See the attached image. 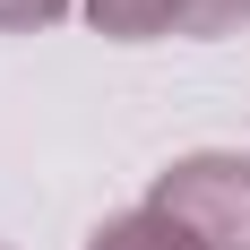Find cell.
Segmentation results:
<instances>
[{
    "instance_id": "cell-1",
    "label": "cell",
    "mask_w": 250,
    "mask_h": 250,
    "mask_svg": "<svg viewBox=\"0 0 250 250\" xmlns=\"http://www.w3.org/2000/svg\"><path fill=\"white\" fill-rule=\"evenodd\" d=\"M155 207H164L199 250H250V164H233V155H190V164H173V181L155 190Z\"/></svg>"
},
{
    "instance_id": "cell-2",
    "label": "cell",
    "mask_w": 250,
    "mask_h": 250,
    "mask_svg": "<svg viewBox=\"0 0 250 250\" xmlns=\"http://www.w3.org/2000/svg\"><path fill=\"white\" fill-rule=\"evenodd\" d=\"M86 9L112 35H216V26L250 18V0H86Z\"/></svg>"
},
{
    "instance_id": "cell-3",
    "label": "cell",
    "mask_w": 250,
    "mask_h": 250,
    "mask_svg": "<svg viewBox=\"0 0 250 250\" xmlns=\"http://www.w3.org/2000/svg\"><path fill=\"white\" fill-rule=\"evenodd\" d=\"M95 250H199V242H190L164 207H138V216H121L112 233H95Z\"/></svg>"
},
{
    "instance_id": "cell-4",
    "label": "cell",
    "mask_w": 250,
    "mask_h": 250,
    "mask_svg": "<svg viewBox=\"0 0 250 250\" xmlns=\"http://www.w3.org/2000/svg\"><path fill=\"white\" fill-rule=\"evenodd\" d=\"M69 0H0V26H43V18H61Z\"/></svg>"
}]
</instances>
